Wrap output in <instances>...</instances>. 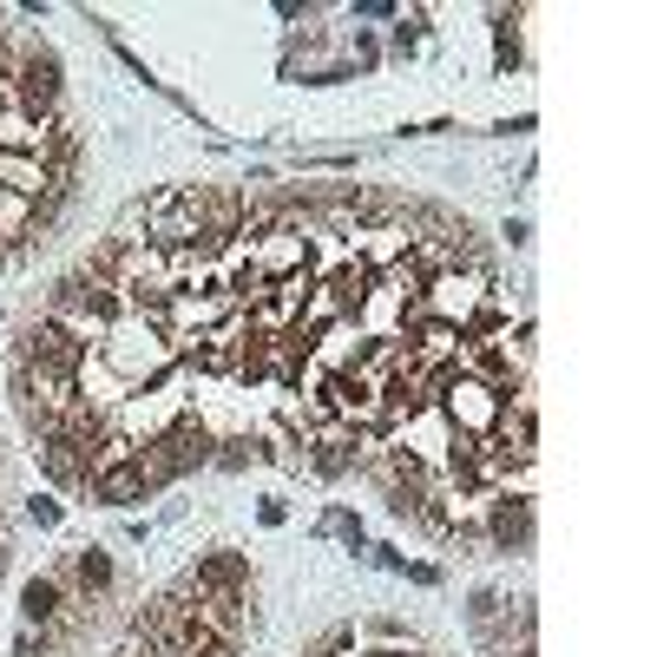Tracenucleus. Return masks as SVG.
<instances>
[{"instance_id": "1", "label": "nucleus", "mask_w": 657, "mask_h": 657, "mask_svg": "<svg viewBox=\"0 0 657 657\" xmlns=\"http://www.w3.org/2000/svg\"><path fill=\"white\" fill-rule=\"evenodd\" d=\"M92 507H138V500H158L165 494V480L151 474V461L138 454V448H118L112 461H99L92 467V480L79 487Z\"/></svg>"}, {"instance_id": "2", "label": "nucleus", "mask_w": 657, "mask_h": 657, "mask_svg": "<svg viewBox=\"0 0 657 657\" xmlns=\"http://www.w3.org/2000/svg\"><path fill=\"white\" fill-rule=\"evenodd\" d=\"M480 546L487 553H533V500H526V487H513V494H494L487 507H480Z\"/></svg>"}, {"instance_id": "3", "label": "nucleus", "mask_w": 657, "mask_h": 657, "mask_svg": "<svg viewBox=\"0 0 657 657\" xmlns=\"http://www.w3.org/2000/svg\"><path fill=\"white\" fill-rule=\"evenodd\" d=\"M66 586H72V599H92V605H105L112 592H118V559L105 553V546H79L72 559H66V573H59Z\"/></svg>"}, {"instance_id": "4", "label": "nucleus", "mask_w": 657, "mask_h": 657, "mask_svg": "<svg viewBox=\"0 0 657 657\" xmlns=\"http://www.w3.org/2000/svg\"><path fill=\"white\" fill-rule=\"evenodd\" d=\"M184 586H197V592H250V559L230 553V546H217V553H204V559L191 566Z\"/></svg>"}, {"instance_id": "5", "label": "nucleus", "mask_w": 657, "mask_h": 657, "mask_svg": "<svg viewBox=\"0 0 657 657\" xmlns=\"http://www.w3.org/2000/svg\"><path fill=\"white\" fill-rule=\"evenodd\" d=\"M66 599H72V586H66L59 573L26 579V586H20V619H26V632H46V625L66 612Z\"/></svg>"}, {"instance_id": "6", "label": "nucleus", "mask_w": 657, "mask_h": 657, "mask_svg": "<svg viewBox=\"0 0 657 657\" xmlns=\"http://www.w3.org/2000/svg\"><path fill=\"white\" fill-rule=\"evenodd\" d=\"M322 526H329V533H342L349 546H362V520H355V513H342V507H329V520H322Z\"/></svg>"}, {"instance_id": "7", "label": "nucleus", "mask_w": 657, "mask_h": 657, "mask_svg": "<svg viewBox=\"0 0 657 657\" xmlns=\"http://www.w3.org/2000/svg\"><path fill=\"white\" fill-rule=\"evenodd\" d=\"M26 520H33V526H59V500H39V494H33V500H26Z\"/></svg>"}, {"instance_id": "8", "label": "nucleus", "mask_w": 657, "mask_h": 657, "mask_svg": "<svg viewBox=\"0 0 657 657\" xmlns=\"http://www.w3.org/2000/svg\"><path fill=\"white\" fill-rule=\"evenodd\" d=\"M13 657H53L46 632H20V638H13Z\"/></svg>"}]
</instances>
